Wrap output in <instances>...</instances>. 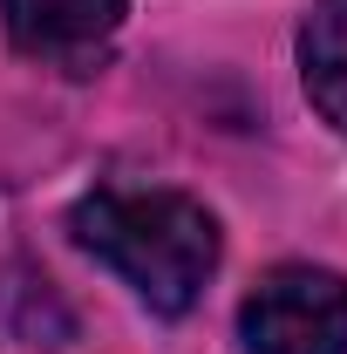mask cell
<instances>
[{
  "instance_id": "obj_1",
  "label": "cell",
  "mask_w": 347,
  "mask_h": 354,
  "mask_svg": "<svg viewBox=\"0 0 347 354\" xmlns=\"http://www.w3.org/2000/svg\"><path fill=\"white\" fill-rule=\"evenodd\" d=\"M68 232L123 272L150 313H191L218 272V218L184 191H88L68 212Z\"/></svg>"
},
{
  "instance_id": "obj_2",
  "label": "cell",
  "mask_w": 347,
  "mask_h": 354,
  "mask_svg": "<svg viewBox=\"0 0 347 354\" xmlns=\"http://www.w3.org/2000/svg\"><path fill=\"white\" fill-rule=\"evenodd\" d=\"M252 354H347V279L327 266H272L238 307Z\"/></svg>"
},
{
  "instance_id": "obj_3",
  "label": "cell",
  "mask_w": 347,
  "mask_h": 354,
  "mask_svg": "<svg viewBox=\"0 0 347 354\" xmlns=\"http://www.w3.org/2000/svg\"><path fill=\"white\" fill-rule=\"evenodd\" d=\"M123 14L130 0H0L7 41L62 75H95L109 62V41L123 35Z\"/></svg>"
},
{
  "instance_id": "obj_4",
  "label": "cell",
  "mask_w": 347,
  "mask_h": 354,
  "mask_svg": "<svg viewBox=\"0 0 347 354\" xmlns=\"http://www.w3.org/2000/svg\"><path fill=\"white\" fill-rule=\"evenodd\" d=\"M300 82L313 109L347 136V0H313L300 21Z\"/></svg>"
}]
</instances>
